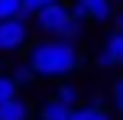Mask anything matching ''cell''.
Listing matches in <instances>:
<instances>
[{
	"instance_id": "obj_8",
	"label": "cell",
	"mask_w": 123,
	"mask_h": 120,
	"mask_svg": "<svg viewBox=\"0 0 123 120\" xmlns=\"http://www.w3.org/2000/svg\"><path fill=\"white\" fill-rule=\"evenodd\" d=\"M52 97H55L58 104H65V107H78V104H81V88L74 81H62Z\"/></svg>"
},
{
	"instance_id": "obj_1",
	"label": "cell",
	"mask_w": 123,
	"mask_h": 120,
	"mask_svg": "<svg viewBox=\"0 0 123 120\" xmlns=\"http://www.w3.org/2000/svg\"><path fill=\"white\" fill-rule=\"evenodd\" d=\"M26 65L32 68L36 78H62L81 68V49L74 42H62V39H39L26 52Z\"/></svg>"
},
{
	"instance_id": "obj_17",
	"label": "cell",
	"mask_w": 123,
	"mask_h": 120,
	"mask_svg": "<svg viewBox=\"0 0 123 120\" xmlns=\"http://www.w3.org/2000/svg\"><path fill=\"white\" fill-rule=\"evenodd\" d=\"M0 75H3V65H0Z\"/></svg>"
},
{
	"instance_id": "obj_9",
	"label": "cell",
	"mask_w": 123,
	"mask_h": 120,
	"mask_svg": "<svg viewBox=\"0 0 123 120\" xmlns=\"http://www.w3.org/2000/svg\"><path fill=\"white\" fill-rule=\"evenodd\" d=\"M71 110L74 107H65V104H58L55 97H49V101L39 107V120H71Z\"/></svg>"
},
{
	"instance_id": "obj_5",
	"label": "cell",
	"mask_w": 123,
	"mask_h": 120,
	"mask_svg": "<svg viewBox=\"0 0 123 120\" xmlns=\"http://www.w3.org/2000/svg\"><path fill=\"white\" fill-rule=\"evenodd\" d=\"M97 65L100 68H123V36L120 32H107L104 45L97 52Z\"/></svg>"
},
{
	"instance_id": "obj_7",
	"label": "cell",
	"mask_w": 123,
	"mask_h": 120,
	"mask_svg": "<svg viewBox=\"0 0 123 120\" xmlns=\"http://www.w3.org/2000/svg\"><path fill=\"white\" fill-rule=\"evenodd\" d=\"M32 110L23 97H13V101H3L0 104V120H29Z\"/></svg>"
},
{
	"instance_id": "obj_14",
	"label": "cell",
	"mask_w": 123,
	"mask_h": 120,
	"mask_svg": "<svg viewBox=\"0 0 123 120\" xmlns=\"http://www.w3.org/2000/svg\"><path fill=\"white\" fill-rule=\"evenodd\" d=\"M10 78H13V81L19 84V88H23V84H29V81H32V78H36V75H32V68H29V65H26V62H19L16 68L10 71Z\"/></svg>"
},
{
	"instance_id": "obj_12",
	"label": "cell",
	"mask_w": 123,
	"mask_h": 120,
	"mask_svg": "<svg viewBox=\"0 0 123 120\" xmlns=\"http://www.w3.org/2000/svg\"><path fill=\"white\" fill-rule=\"evenodd\" d=\"M13 97H19V84L3 71V75H0V104H3V101H13Z\"/></svg>"
},
{
	"instance_id": "obj_18",
	"label": "cell",
	"mask_w": 123,
	"mask_h": 120,
	"mask_svg": "<svg viewBox=\"0 0 123 120\" xmlns=\"http://www.w3.org/2000/svg\"><path fill=\"white\" fill-rule=\"evenodd\" d=\"M113 3H120V0H113Z\"/></svg>"
},
{
	"instance_id": "obj_3",
	"label": "cell",
	"mask_w": 123,
	"mask_h": 120,
	"mask_svg": "<svg viewBox=\"0 0 123 120\" xmlns=\"http://www.w3.org/2000/svg\"><path fill=\"white\" fill-rule=\"evenodd\" d=\"M26 42H29L26 19H3L0 23V52H19Z\"/></svg>"
},
{
	"instance_id": "obj_16",
	"label": "cell",
	"mask_w": 123,
	"mask_h": 120,
	"mask_svg": "<svg viewBox=\"0 0 123 120\" xmlns=\"http://www.w3.org/2000/svg\"><path fill=\"white\" fill-rule=\"evenodd\" d=\"M110 32H120V36H123V10H117V13H113V19H110Z\"/></svg>"
},
{
	"instance_id": "obj_11",
	"label": "cell",
	"mask_w": 123,
	"mask_h": 120,
	"mask_svg": "<svg viewBox=\"0 0 123 120\" xmlns=\"http://www.w3.org/2000/svg\"><path fill=\"white\" fill-rule=\"evenodd\" d=\"M52 3H65V0H19V6H23V19L36 16L39 10H45V6H52Z\"/></svg>"
},
{
	"instance_id": "obj_4",
	"label": "cell",
	"mask_w": 123,
	"mask_h": 120,
	"mask_svg": "<svg viewBox=\"0 0 123 120\" xmlns=\"http://www.w3.org/2000/svg\"><path fill=\"white\" fill-rule=\"evenodd\" d=\"M32 19H36V29L39 32H45V36L55 39L58 29L71 19V13H68V3H52V6H45V10H39Z\"/></svg>"
},
{
	"instance_id": "obj_10",
	"label": "cell",
	"mask_w": 123,
	"mask_h": 120,
	"mask_svg": "<svg viewBox=\"0 0 123 120\" xmlns=\"http://www.w3.org/2000/svg\"><path fill=\"white\" fill-rule=\"evenodd\" d=\"M81 32H84V23H78V19H68V23L58 29V36H55V39H62V42H74V45H78Z\"/></svg>"
},
{
	"instance_id": "obj_13",
	"label": "cell",
	"mask_w": 123,
	"mask_h": 120,
	"mask_svg": "<svg viewBox=\"0 0 123 120\" xmlns=\"http://www.w3.org/2000/svg\"><path fill=\"white\" fill-rule=\"evenodd\" d=\"M3 19H23L19 0H0V23H3Z\"/></svg>"
},
{
	"instance_id": "obj_15",
	"label": "cell",
	"mask_w": 123,
	"mask_h": 120,
	"mask_svg": "<svg viewBox=\"0 0 123 120\" xmlns=\"http://www.w3.org/2000/svg\"><path fill=\"white\" fill-rule=\"evenodd\" d=\"M110 101H113V107H117V114L123 117V78H117V81L110 84Z\"/></svg>"
},
{
	"instance_id": "obj_2",
	"label": "cell",
	"mask_w": 123,
	"mask_h": 120,
	"mask_svg": "<svg viewBox=\"0 0 123 120\" xmlns=\"http://www.w3.org/2000/svg\"><path fill=\"white\" fill-rule=\"evenodd\" d=\"M68 13L78 23H110L117 13V3L113 0H71Z\"/></svg>"
},
{
	"instance_id": "obj_6",
	"label": "cell",
	"mask_w": 123,
	"mask_h": 120,
	"mask_svg": "<svg viewBox=\"0 0 123 120\" xmlns=\"http://www.w3.org/2000/svg\"><path fill=\"white\" fill-rule=\"evenodd\" d=\"M71 120H113V114L104 107V97H91L71 110Z\"/></svg>"
}]
</instances>
